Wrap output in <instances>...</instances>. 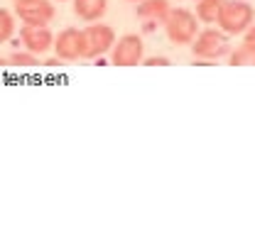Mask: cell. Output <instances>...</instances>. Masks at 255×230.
<instances>
[{"label": "cell", "instance_id": "cell-1", "mask_svg": "<svg viewBox=\"0 0 255 230\" xmlns=\"http://www.w3.org/2000/svg\"><path fill=\"white\" fill-rule=\"evenodd\" d=\"M231 34L223 32L221 27H206L196 34V39L191 42V52H194V59H204V62H211V64H219L223 57L231 54V42H228Z\"/></svg>", "mask_w": 255, "mask_h": 230}, {"label": "cell", "instance_id": "cell-2", "mask_svg": "<svg viewBox=\"0 0 255 230\" xmlns=\"http://www.w3.org/2000/svg\"><path fill=\"white\" fill-rule=\"evenodd\" d=\"M164 34L177 47L191 44L196 39V34H199V17H196V12L184 10V7H172L169 15H167V22H164Z\"/></svg>", "mask_w": 255, "mask_h": 230}, {"label": "cell", "instance_id": "cell-3", "mask_svg": "<svg viewBox=\"0 0 255 230\" xmlns=\"http://www.w3.org/2000/svg\"><path fill=\"white\" fill-rule=\"evenodd\" d=\"M255 22V10L246 0H226L221 15H219V27L228 34H243Z\"/></svg>", "mask_w": 255, "mask_h": 230}, {"label": "cell", "instance_id": "cell-4", "mask_svg": "<svg viewBox=\"0 0 255 230\" xmlns=\"http://www.w3.org/2000/svg\"><path fill=\"white\" fill-rule=\"evenodd\" d=\"M84 44H86V59H101L106 52L113 49L116 44V32L111 25L91 22L84 30Z\"/></svg>", "mask_w": 255, "mask_h": 230}, {"label": "cell", "instance_id": "cell-5", "mask_svg": "<svg viewBox=\"0 0 255 230\" xmlns=\"http://www.w3.org/2000/svg\"><path fill=\"white\" fill-rule=\"evenodd\" d=\"M142 57H145V44L140 34H123L121 39H116L111 49V59L116 66H137L142 64Z\"/></svg>", "mask_w": 255, "mask_h": 230}, {"label": "cell", "instance_id": "cell-6", "mask_svg": "<svg viewBox=\"0 0 255 230\" xmlns=\"http://www.w3.org/2000/svg\"><path fill=\"white\" fill-rule=\"evenodd\" d=\"M54 52L62 62H76L86 59V44H84V30L69 27L54 37Z\"/></svg>", "mask_w": 255, "mask_h": 230}, {"label": "cell", "instance_id": "cell-7", "mask_svg": "<svg viewBox=\"0 0 255 230\" xmlns=\"http://www.w3.org/2000/svg\"><path fill=\"white\" fill-rule=\"evenodd\" d=\"M169 10H172L169 0H140L135 12H137V22L142 25V30L155 32L157 27H164Z\"/></svg>", "mask_w": 255, "mask_h": 230}, {"label": "cell", "instance_id": "cell-8", "mask_svg": "<svg viewBox=\"0 0 255 230\" xmlns=\"http://www.w3.org/2000/svg\"><path fill=\"white\" fill-rule=\"evenodd\" d=\"M15 12L22 20V25H34V27H44L54 20V5L49 0L15 2Z\"/></svg>", "mask_w": 255, "mask_h": 230}, {"label": "cell", "instance_id": "cell-9", "mask_svg": "<svg viewBox=\"0 0 255 230\" xmlns=\"http://www.w3.org/2000/svg\"><path fill=\"white\" fill-rule=\"evenodd\" d=\"M20 42L25 44V49L32 54H44L54 47V34L49 32V27H34V25H25L20 30Z\"/></svg>", "mask_w": 255, "mask_h": 230}, {"label": "cell", "instance_id": "cell-10", "mask_svg": "<svg viewBox=\"0 0 255 230\" xmlns=\"http://www.w3.org/2000/svg\"><path fill=\"white\" fill-rule=\"evenodd\" d=\"M108 0H74V12L86 20V22H98L106 15Z\"/></svg>", "mask_w": 255, "mask_h": 230}, {"label": "cell", "instance_id": "cell-11", "mask_svg": "<svg viewBox=\"0 0 255 230\" xmlns=\"http://www.w3.org/2000/svg\"><path fill=\"white\" fill-rule=\"evenodd\" d=\"M223 5H226V0H196V17H199V22H206V25L219 22Z\"/></svg>", "mask_w": 255, "mask_h": 230}, {"label": "cell", "instance_id": "cell-12", "mask_svg": "<svg viewBox=\"0 0 255 230\" xmlns=\"http://www.w3.org/2000/svg\"><path fill=\"white\" fill-rule=\"evenodd\" d=\"M228 64L231 66H255V49L251 44H241L236 49H231L228 54Z\"/></svg>", "mask_w": 255, "mask_h": 230}, {"label": "cell", "instance_id": "cell-13", "mask_svg": "<svg viewBox=\"0 0 255 230\" xmlns=\"http://www.w3.org/2000/svg\"><path fill=\"white\" fill-rule=\"evenodd\" d=\"M12 32H15V17L10 15V10L0 7V44L7 42L12 37Z\"/></svg>", "mask_w": 255, "mask_h": 230}, {"label": "cell", "instance_id": "cell-14", "mask_svg": "<svg viewBox=\"0 0 255 230\" xmlns=\"http://www.w3.org/2000/svg\"><path fill=\"white\" fill-rule=\"evenodd\" d=\"M7 64L10 66H37L39 59H37V54H32V52H12L10 59H7Z\"/></svg>", "mask_w": 255, "mask_h": 230}, {"label": "cell", "instance_id": "cell-15", "mask_svg": "<svg viewBox=\"0 0 255 230\" xmlns=\"http://www.w3.org/2000/svg\"><path fill=\"white\" fill-rule=\"evenodd\" d=\"M142 64H147V66H169V59H167V57H150V59H142Z\"/></svg>", "mask_w": 255, "mask_h": 230}, {"label": "cell", "instance_id": "cell-16", "mask_svg": "<svg viewBox=\"0 0 255 230\" xmlns=\"http://www.w3.org/2000/svg\"><path fill=\"white\" fill-rule=\"evenodd\" d=\"M243 42H246V44H251V47L255 49V22L246 30V32H243Z\"/></svg>", "mask_w": 255, "mask_h": 230}, {"label": "cell", "instance_id": "cell-17", "mask_svg": "<svg viewBox=\"0 0 255 230\" xmlns=\"http://www.w3.org/2000/svg\"><path fill=\"white\" fill-rule=\"evenodd\" d=\"M44 64H47V66H59V64H62V59L57 57V59H49V62H44Z\"/></svg>", "mask_w": 255, "mask_h": 230}, {"label": "cell", "instance_id": "cell-18", "mask_svg": "<svg viewBox=\"0 0 255 230\" xmlns=\"http://www.w3.org/2000/svg\"><path fill=\"white\" fill-rule=\"evenodd\" d=\"M0 66H7V59H2V57H0Z\"/></svg>", "mask_w": 255, "mask_h": 230}, {"label": "cell", "instance_id": "cell-19", "mask_svg": "<svg viewBox=\"0 0 255 230\" xmlns=\"http://www.w3.org/2000/svg\"><path fill=\"white\" fill-rule=\"evenodd\" d=\"M15 2H30V0H15Z\"/></svg>", "mask_w": 255, "mask_h": 230}, {"label": "cell", "instance_id": "cell-20", "mask_svg": "<svg viewBox=\"0 0 255 230\" xmlns=\"http://www.w3.org/2000/svg\"><path fill=\"white\" fill-rule=\"evenodd\" d=\"M130 2H140V0H130Z\"/></svg>", "mask_w": 255, "mask_h": 230}, {"label": "cell", "instance_id": "cell-21", "mask_svg": "<svg viewBox=\"0 0 255 230\" xmlns=\"http://www.w3.org/2000/svg\"><path fill=\"white\" fill-rule=\"evenodd\" d=\"M62 2H64V0H62Z\"/></svg>", "mask_w": 255, "mask_h": 230}]
</instances>
